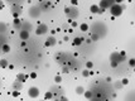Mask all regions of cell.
<instances>
[{
    "instance_id": "6da1fadb",
    "label": "cell",
    "mask_w": 135,
    "mask_h": 101,
    "mask_svg": "<svg viewBox=\"0 0 135 101\" xmlns=\"http://www.w3.org/2000/svg\"><path fill=\"white\" fill-rule=\"evenodd\" d=\"M90 33H92L95 36H97L99 38H104V37L107 34V25H106L104 22H100V20H96L91 24L90 27Z\"/></svg>"
},
{
    "instance_id": "7a4b0ae2",
    "label": "cell",
    "mask_w": 135,
    "mask_h": 101,
    "mask_svg": "<svg viewBox=\"0 0 135 101\" xmlns=\"http://www.w3.org/2000/svg\"><path fill=\"white\" fill-rule=\"evenodd\" d=\"M126 60H128V57H126V53H125L124 51H121V52H118V51L112 52V53L110 54V58H109L110 65H111L112 68H116L119 65H121V63L125 62Z\"/></svg>"
},
{
    "instance_id": "3957f363",
    "label": "cell",
    "mask_w": 135,
    "mask_h": 101,
    "mask_svg": "<svg viewBox=\"0 0 135 101\" xmlns=\"http://www.w3.org/2000/svg\"><path fill=\"white\" fill-rule=\"evenodd\" d=\"M9 5H12V15L14 19H19V15L23 13V3L22 1H10L8 3Z\"/></svg>"
},
{
    "instance_id": "277c9868",
    "label": "cell",
    "mask_w": 135,
    "mask_h": 101,
    "mask_svg": "<svg viewBox=\"0 0 135 101\" xmlns=\"http://www.w3.org/2000/svg\"><path fill=\"white\" fill-rule=\"evenodd\" d=\"M65 13H66V17L68 18L70 22H73V20H76L78 18V15H80V10H78V8L76 6H67L65 9Z\"/></svg>"
},
{
    "instance_id": "5b68a950",
    "label": "cell",
    "mask_w": 135,
    "mask_h": 101,
    "mask_svg": "<svg viewBox=\"0 0 135 101\" xmlns=\"http://www.w3.org/2000/svg\"><path fill=\"white\" fill-rule=\"evenodd\" d=\"M49 91L52 92L53 100L54 101H59L61 100V97H63V96H65V90L62 89L59 85H53L52 87L49 89Z\"/></svg>"
},
{
    "instance_id": "8992f818",
    "label": "cell",
    "mask_w": 135,
    "mask_h": 101,
    "mask_svg": "<svg viewBox=\"0 0 135 101\" xmlns=\"http://www.w3.org/2000/svg\"><path fill=\"white\" fill-rule=\"evenodd\" d=\"M124 9H125V6H124L123 4H120V3H115V4L111 6L110 13H111V15L114 17V18H118V17H120V15L124 13Z\"/></svg>"
},
{
    "instance_id": "52a82bcc",
    "label": "cell",
    "mask_w": 135,
    "mask_h": 101,
    "mask_svg": "<svg viewBox=\"0 0 135 101\" xmlns=\"http://www.w3.org/2000/svg\"><path fill=\"white\" fill-rule=\"evenodd\" d=\"M42 10H41V8L38 6V4H35V5H32L28 9V15H29V18L32 19H38L39 17L42 15Z\"/></svg>"
},
{
    "instance_id": "ba28073f",
    "label": "cell",
    "mask_w": 135,
    "mask_h": 101,
    "mask_svg": "<svg viewBox=\"0 0 135 101\" xmlns=\"http://www.w3.org/2000/svg\"><path fill=\"white\" fill-rule=\"evenodd\" d=\"M48 25L47 24H44V23H41V24H38V25H37V28H35V34H37V36H43V34H46V33H47L48 32Z\"/></svg>"
},
{
    "instance_id": "9c48e42d",
    "label": "cell",
    "mask_w": 135,
    "mask_h": 101,
    "mask_svg": "<svg viewBox=\"0 0 135 101\" xmlns=\"http://www.w3.org/2000/svg\"><path fill=\"white\" fill-rule=\"evenodd\" d=\"M28 95H29L30 99H38L39 95H41V91H39V89L37 86H32L28 90Z\"/></svg>"
},
{
    "instance_id": "30bf717a",
    "label": "cell",
    "mask_w": 135,
    "mask_h": 101,
    "mask_svg": "<svg viewBox=\"0 0 135 101\" xmlns=\"http://www.w3.org/2000/svg\"><path fill=\"white\" fill-rule=\"evenodd\" d=\"M115 3L114 1H107V0H102V1H100V4H99V6H100V9L104 12V10H110L111 9V6L114 5Z\"/></svg>"
},
{
    "instance_id": "8fae6325",
    "label": "cell",
    "mask_w": 135,
    "mask_h": 101,
    "mask_svg": "<svg viewBox=\"0 0 135 101\" xmlns=\"http://www.w3.org/2000/svg\"><path fill=\"white\" fill-rule=\"evenodd\" d=\"M52 5L53 4L51 1H41V3H38V6L41 8L42 12H48V10H51Z\"/></svg>"
},
{
    "instance_id": "7c38bea8",
    "label": "cell",
    "mask_w": 135,
    "mask_h": 101,
    "mask_svg": "<svg viewBox=\"0 0 135 101\" xmlns=\"http://www.w3.org/2000/svg\"><path fill=\"white\" fill-rule=\"evenodd\" d=\"M22 24H23V19H14L13 20V27H14V29H17V30H22Z\"/></svg>"
},
{
    "instance_id": "4fadbf2b",
    "label": "cell",
    "mask_w": 135,
    "mask_h": 101,
    "mask_svg": "<svg viewBox=\"0 0 135 101\" xmlns=\"http://www.w3.org/2000/svg\"><path fill=\"white\" fill-rule=\"evenodd\" d=\"M56 43H57V41H56V38H54V36L48 37L47 39H46V42H44L46 47H53V46H54Z\"/></svg>"
},
{
    "instance_id": "5bb4252c",
    "label": "cell",
    "mask_w": 135,
    "mask_h": 101,
    "mask_svg": "<svg viewBox=\"0 0 135 101\" xmlns=\"http://www.w3.org/2000/svg\"><path fill=\"white\" fill-rule=\"evenodd\" d=\"M29 32H27V30H20L19 32V38H20V41H23V42H25V41H28L29 39Z\"/></svg>"
},
{
    "instance_id": "9a60e30c",
    "label": "cell",
    "mask_w": 135,
    "mask_h": 101,
    "mask_svg": "<svg viewBox=\"0 0 135 101\" xmlns=\"http://www.w3.org/2000/svg\"><path fill=\"white\" fill-rule=\"evenodd\" d=\"M8 30H9V28H8L6 23L0 22V36H6L8 34Z\"/></svg>"
},
{
    "instance_id": "2e32d148",
    "label": "cell",
    "mask_w": 135,
    "mask_h": 101,
    "mask_svg": "<svg viewBox=\"0 0 135 101\" xmlns=\"http://www.w3.org/2000/svg\"><path fill=\"white\" fill-rule=\"evenodd\" d=\"M12 87H13V91H19V92H20L22 89H23V83L15 80V81L12 83Z\"/></svg>"
},
{
    "instance_id": "e0dca14e",
    "label": "cell",
    "mask_w": 135,
    "mask_h": 101,
    "mask_svg": "<svg viewBox=\"0 0 135 101\" xmlns=\"http://www.w3.org/2000/svg\"><path fill=\"white\" fill-rule=\"evenodd\" d=\"M22 29L23 30H27V32H32L33 30V25L29 23V22H27V20H23V24H22Z\"/></svg>"
},
{
    "instance_id": "ac0fdd59",
    "label": "cell",
    "mask_w": 135,
    "mask_h": 101,
    "mask_svg": "<svg viewBox=\"0 0 135 101\" xmlns=\"http://www.w3.org/2000/svg\"><path fill=\"white\" fill-rule=\"evenodd\" d=\"M28 77H29V76H28V75H25V73H18L15 80H17V81H19V82L24 83L25 81H27V78H28Z\"/></svg>"
},
{
    "instance_id": "d6986e66",
    "label": "cell",
    "mask_w": 135,
    "mask_h": 101,
    "mask_svg": "<svg viewBox=\"0 0 135 101\" xmlns=\"http://www.w3.org/2000/svg\"><path fill=\"white\" fill-rule=\"evenodd\" d=\"M90 9H91V13H94V14H101V13H102V10H101L100 9V6L99 5H91V8H90Z\"/></svg>"
},
{
    "instance_id": "ffe728a7",
    "label": "cell",
    "mask_w": 135,
    "mask_h": 101,
    "mask_svg": "<svg viewBox=\"0 0 135 101\" xmlns=\"http://www.w3.org/2000/svg\"><path fill=\"white\" fill-rule=\"evenodd\" d=\"M83 41H85V39L81 38V37H76V38H73V42H72V43H73V46H81L83 43Z\"/></svg>"
},
{
    "instance_id": "44dd1931",
    "label": "cell",
    "mask_w": 135,
    "mask_h": 101,
    "mask_svg": "<svg viewBox=\"0 0 135 101\" xmlns=\"http://www.w3.org/2000/svg\"><path fill=\"white\" fill-rule=\"evenodd\" d=\"M75 91H76L77 95H85V92H86V90H85L83 86H77L76 89H75Z\"/></svg>"
},
{
    "instance_id": "7402d4cb",
    "label": "cell",
    "mask_w": 135,
    "mask_h": 101,
    "mask_svg": "<svg viewBox=\"0 0 135 101\" xmlns=\"http://www.w3.org/2000/svg\"><path fill=\"white\" fill-rule=\"evenodd\" d=\"M4 44H6V36H0V52H1Z\"/></svg>"
},
{
    "instance_id": "603a6c76",
    "label": "cell",
    "mask_w": 135,
    "mask_h": 101,
    "mask_svg": "<svg viewBox=\"0 0 135 101\" xmlns=\"http://www.w3.org/2000/svg\"><path fill=\"white\" fill-rule=\"evenodd\" d=\"M123 82L121 81H115V85H114V87H115V91L116 90H120V89H123Z\"/></svg>"
},
{
    "instance_id": "cb8c5ba5",
    "label": "cell",
    "mask_w": 135,
    "mask_h": 101,
    "mask_svg": "<svg viewBox=\"0 0 135 101\" xmlns=\"http://www.w3.org/2000/svg\"><path fill=\"white\" fill-rule=\"evenodd\" d=\"M91 75H92V71H90V70H87V68L82 70V76L83 77H88V76H91Z\"/></svg>"
},
{
    "instance_id": "d4e9b609",
    "label": "cell",
    "mask_w": 135,
    "mask_h": 101,
    "mask_svg": "<svg viewBox=\"0 0 135 101\" xmlns=\"http://www.w3.org/2000/svg\"><path fill=\"white\" fill-rule=\"evenodd\" d=\"M0 67H1V68H6V67H9L8 60H0Z\"/></svg>"
},
{
    "instance_id": "484cf974",
    "label": "cell",
    "mask_w": 135,
    "mask_h": 101,
    "mask_svg": "<svg viewBox=\"0 0 135 101\" xmlns=\"http://www.w3.org/2000/svg\"><path fill=\"white\" fill-rule=\"evenodd\" d=\"M85 97H86V99H87L88 101H90L91 99H92V97H94L92 92H91V90H88V91H86V92H85Z\"/></svg>"
},
{
    "instance_id": "4316f807",
    "label": "cell",
    "mask_w": 135,
    "mask_h": 101,
    "mask_svg": "<svg viewBox=\"0 0 135 101\" xmlns=\"http://www.w3.org/2000/svg\"><path fill=\"white\" fill-rule=\"evenodd\" d=\"M80 29L82 30V32H87V30H90V27H88L86 23H82L80 25Z\"/></svg>"
},
{
    "instance_id": "83f0119b",
    "label": "cell",
    "mask_w": 135,
    "mask_h": 101,
    "mask_svg": "<svg viewBox=\"0 0 135 101\" xmlns=\"http://www.w3.org/2000/svg\"><path fill=\"white\" fill-rule=\"evenodd\" d=\"M90 41L97 42V41H100V38H99L97 36H95V34H92V33H90Z\"/></svg>"
},
{
    "instance_id": "f1b7e54d",
    "label": "cell",
    "mask_w": 135,
    "mask_h": 101,
    "mask_svg": "<svg viewBox=\"0 0 135 101\" xmlns=\"http://www.w3.org/2000/svg\"><path fill=\"white\" fill-rule=\"evenodd\" d=\"M44 100H53V95H52V92H51V91H47V92H46V99H44Z\"/></svg>"
},
{
    "instance_id": "f546056e",
    "label": "cell",
    "mask_w": 135,
    "mask_h": 101,
    "mask_svg": "<svg viewBox=\"0 0 135 101\" xmlns=\"http://www.w3.org/2000/svg\"><path fill=\"white\" fill-rule=\"evenodd\" d=\"M9 51H10V47H9L8 44H4V46H3V49H1V52H4V53H8Z\"/></svg>"
},
{
    "instance_id": "4dcf8cb0",
    "label": "cell",
    "mask_w": 135,
    "mask_h": 101,
    "mask_svg": "<svg viewBox=\"0 0 135 101\" xmlns=\"http://www.w3.org/2000/svg\"><path fill=\"white\" fill-rule=\"evenodd\" d=\"M128 63H129L130 67H133V68H135V58H130Z\"/></svg>"
},
{
    "instance_id": "1f68e13d",
    "label": "cell",
    "mask_w": 135,
    "mask_h": 101,
    "mask_svg": "<svg viewBox=\"0 0 135 101\" xmlns=\"http://www.w3.org/2000/svg\"><path fill=\"white\" fill-rule=\"evenodd\" d=\"M54 81L58 85V83H61V81H62V77H61V76H54Z\"/></svg>"
},
{
    "instance_id": "d6a6232c",
    "label": "cell",
    "mask_w": 135,
    "mask_h": 101,
    "mask_svg": "<svg viewBox=\"0 0 135 101\" xmlns=\"http://www.w3.org/2000/svg\"><path fill=\"white\" fill-rule=\"evenodd\" d=\"M62 72H63V73H70L71 70L68 67H62Z\"/></svg>"
},
{
    "instance_id": "836d02e7",
    "label": "cell",
    "mask_w": 135,
    "mask_h": 101,
    "mask_svg": "<svg viewBox=\"0 0 135 101\" xmlns=\"http://www.w3.org/2000/svg\"><path fill=\"white\" fill-rule=\"evenodd\" d=\"M19 95H20V92H19V91H13V96H14V97H18Z\"/></svg>"
},
{
    "instance_id": "e575fe53",
    "label": "cell",
    "mask_w": 135,
    "mask_h": 101,
    "mask_svg": "<svg viewBox=\"0 0 135 101\" xmlns=\"http://www.w3.org/2000/svg\"><path fill=\"white\" fill-rule=\"evenodd\" d=\"M121 82H123V85L125 86V85H128V83H129V80H128V78H124V80L121 81Z\"/></svg>"
},
{
    "instance_id": "d590c367",
    "label": "cell",
    "mask_w": 135,
    "mask_h": 101,
    "mask_svg": "<svg viewBox=\"0 0 135 101\" xmlns=\"http://www.w3.org/2000/svg\"><path fill=\"white\" fill-rule=\"evenodd\" d=\"M71 25H72V28H76L77 27V22L75 20V22H71Z\"/></svg>"
},
{
    "instance_id": "8d00e7d4",
    "label": "cell",
    "mask_w": 135,
    "mask_h": 101,
    "mask_svg": "<svg viewBox=\"0 0 135 101\" xmlns=\"http://www.w3.org/2000/svg\"><path fill=\"white\" fill-rule=\"evenodd\" d=\"M86 66H87V70H88V68H91V67H92V62H87V63H86Z\"/></svg>"
},
{
    "instance_id": "74e56055",
    "label": "cell",
    "mask_w": 135,
    "mask_h": 101,
    "mask_svg": "<svg viewBox=\"0 0 135 101\" xmlns=\"http://www.w3.org/2000/svg\"><path fill=\"white\" fill-rule=\"evenodd\" d=\"M59 101H70V100H68V97L63 96V97H61V100H59Z\"/></svg>"
},
{
    "instance_id": "f35d334b",
    "label": "cell",
    "mask_w": 135,
    "mask_h": 101,
    "mask_svg": "<svg viewBox=\"0 0 135 101\" xmlns=\"http://www.w3.org/2000/svg\"><path fill=\"white\" fill-rule=\"evenodd\" d=\"M30 77L35 78V77H37V73H35V72H32V73H30Z\"/></svg>"
},
{
    "instance_id": "ab89813d",
    "label": "cell",
    "mask_w": 135,
    "mask_h": 101,
    "mask_svg": "<svg viewBox=\"0 0 135 101\" xmlns=\"http://www.w3.org/2000/svg\"><path fill=\"white\" fill-rule=\"evenodd\" d=\"M68 39H70V37H68V36H65V37H63V41H65V42H68Z\"/></svg>"
},
{
    "instance_id": "60d3db41",
    "label": "cell",
    "mask_w": 135,
    "mask_h": 101,
    "mask_svg": "<svg viewBox=\"0 0 135 101\" xmlns=\"http://www.w3.org/2000/svg\"><path fill=\"white\" fill-rule=\"evenodd\" d=\"M3 6H4V3H1V1H0V8H3Z\"/></svg>"
},
{
    "instance_id": "b9f144b4",
    "label": "cell",
    "mask_w": 135,
    "mask_h": 101,
    "mask_svg": "<svg viewBox=\"0 0 135 101\" xmlns=\"http://www.w3.org/2000/svg\"><path fill=\"white\" fill-rule=\"evenodd\" d=\"M90 101H100V100H97V99H91Z\"/></svg>"
},
{
    "instance_id": "7bdbcfd3",
    "label": "cell",
    "mask_w": 135,
    "mask_h": 101,
    "mask_svg": "<svg viewBox=\"0 0 135 101\" xmlns=\"http://www.w3.org/2000/svg\"><path fill=\"white\" fill-rule=\"evenodd\" d=\"M0 87H1V80H0Z\"/></svg>"
},
{
    "instance_id": "ee69618b",
    "label": "cell",
    "mask_w": 135,
    "mask_h": 101,
    "mask_svg": "<svg viewBox=\"0 0 135 101\" xmlns=\"http://www.w3.org/2000/svg\"><path fill=\"white\" fill-rule=\"evenodd\" d=\"M39 101H47V100H39Z\"/></svg>"
}]
</instances>
